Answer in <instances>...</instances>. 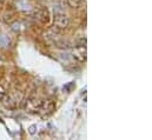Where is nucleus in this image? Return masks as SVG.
<instances>
[{
    "instance_id": "obj_1",
    "label": "nucleus",
    "mask_w": 152,
    "mask_h": 140,
    "mask_svg": "<svg viewBox=\"0 0 152 140\" xmlns=\"http://www.w3.org/2000/svg\"><path fill=\"white\" fill-rule=\"evenodd\" d=\"M23 99H24V94L20 91H13L8 94H5V97L2 98L4 105L8 108H17L21 104Z\"/></svg>"
},
{
    "instance_id": "obj_2",
    "label": "nucleus",
    "mask_w": 152,
    "mask_h": 140,
    "mask_svg": "<svg viewBox=\"0 0 152 140\" xmlns=\"http://www.w3.org/2000/svg\"><path fill=\"white\" fill-rule=\"evenodd\" d=\"M56 109V104L53 100L51 99H47L45 101H41V106H40V109H39V114L42 117V118H47L50 117Z\"/></svg>"
},
{
    "instance_id": "obj_3",
    "label": "nucleus",
    "mask_w": 152,
    "mask_h": 140,
    "mask_svg": "<svg viewBox=\"0 0 152 140\" xmlns=\"http://www.w3.org/2000/svg\"><path fill=\"white\" fill-rule=\"evenodd\" d=\"M69 24H70V21H69V18H67L66 14H64V13L56 14V17H54V28L57 31L66 30L69 27Z\"/></svg>"
},
{
    "instance_id": "obj_4",
    "label": "nucleus",
    "mask_w": 152,
    "mask_h": 140,
    "mask_svg": "<svg viewBox=\"0 0 152 140\" xmlns=\"http://www.w3.org/2000/svg\"><path fill=\"white\" fill-rule=\"evenodd\" d=\"M41 106V100H39L38 98H30L25 101V111L28 113H38Z\"/></svg>"
},
{
    "instance_id": "obj_5",
    "label": "nucleus",
    "mask_w": 152,
    "mask_h": 140,
    "mask_svg": "<svg viewBox=\"0 0 152 140\" xmlns=\"http://www.w3.org/2000/svg\"><path fill=\"white\" fill-rule=\"evenodd\" d=\"M72 55L80 63L86 61V46H77L76 48H73Z\"/></svg>"
},
{
    "instance_id": "obj_6",
    "label": "nucleus",
    "mask_w": 152,
    "mask_h": 140,
    "mask_svg": "<svg viewBox=\"0 0 152 140\" xmlns=\"http://www.w3.org/2000/svg\"><path fill=\"white\" fill-rule=\"evenodd\" d=\"M36 18L42 24H47L50 21V13L46 8H39L38 11H36Z\"/></svg>"
},
{
    "instance_id": "obj_7",
    "label": "nucleus",
    "mask_w": 152,
    "mask_h": 140,
    "mask_svg": "<svg viewBox=\"0 0 152 140\" xmlns=\"http://www.w3.org/2000/svg\"><path fill=\"white\" fill-rule=\"evenodd\" d=\"M10 45V39L5 35H0V47H7Z\"/></svg>"
},
{
    "instance_id": "obj_8",
    "label": "nucleus",
    "mask_w": 152,
    "mask_h": 140,
    "mask_svg": "<svg viewBox=\"0 0 152 140\" xmlns=\"http://www.w3.org/2000/svg\"><path fill=\"white\" fill-rule=\"evenodd\" d=\"M67 4H69V6H71L73 8H77V7L80 6L81 0H67Z\"/></svg>"
},
{
    "instance_id": "obj_9",
    "label": "nucleus",
    "mask_w": 152,
    "mask_h": 140,
    "mask_svg": "<svg viewBox=\"0 0 152 140\" xmlns=\"http://www.w3.org/2000/svg\"><path fill=\"white\" fill-rule=\"evenodd\" d=\"M37 130H38L37 125H32V126H30V128H28V133H30L31 136H34V134L37 133Z\"/></svg>"
},
{
    "instance_id": "obj_10",
    "label": "nucleus",
    "mask_w": 152,
    "mask_h": 140,
    "mask_svg": "<svg viewBox=\"0 0 152 140\" xmlns=\"http://www.w3.org/2000/svg\"><path fill=\"white\" fill-rule=\"evenodd\" d=\"M5 94H6V90L0 85V100H2V98L5 97Z\"/></svg>"
},
{
    "instance_id": "obj_11",
    "label": "nucleus",
    "mask_w": 152,
    "mask_h": 140,
    "mask_svg": "<svg viewBox=\"0 0 152 140\" xmlns=\"http://www.w3.org/2000/svg\"><path fill=\"white\" fill-rule=\"evenodd\" d=\"M78 46H86V38H81L78 41Z\"/></svg>"
},
{
    "instance_id": "obj_12",
    "label": "nucleus",
    "mask_w": 152,
    "mask_h": 140,
    "mask_svg": "<svg viewBox=\"0 0 152 140\" xmlns=\"http://www.w3.org/2000/svg\"><path fill=\"white\" fill-rule=\"evenodd\" d=\"M4 5V0H0V7Z\"/></svg>"
}]
</instances>
